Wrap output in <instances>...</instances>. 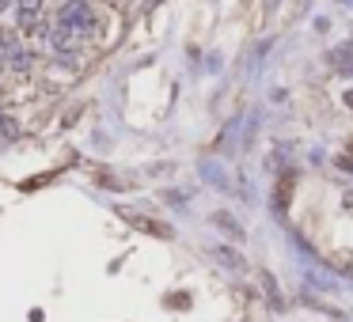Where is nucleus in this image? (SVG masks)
<instances>
[{
	"label": "nucleus",
	"instance_id": "obj_5",
	"mask_svg": "<svg viewBox=\"0 0 353 322\" xmlns=\"http://www.w3.org/2000/svg\"><path fill=\"white\" fill-rule=\"evenodd\" d=\"M213 224H217V228H224V232H228L232 239H243V228H239V224L232 220L228 213H217V216H213Z\"/></svg>",
	"mask_w": 353,
	"mask_h": 322
},
{
	"label": "nucleus",
	"instance_id": "obj_4",
	"mask_svg": "<svg viewBox=\"0 0 353 322\" xmlns=\"http://www.w3.org/2000/svg\"><path fill=\"white\" fill-rule=\"evenodd\" d=\"M213 258L224 265V269H243V258H239L236 250H228V247H213Z\"/></svg>",
	"mask_w": 353,
	"mask_h": 322
},
{
	"label": "nucleus",
	"instance_id": "obj_8",
	"mask_svg": "<svg viewBox=\"0 0 353 322\" xmlns=\"http://www.w3.org/2000/svg\"><path fill=\"white\" fill-rule=\"evenodd\" d=\"M0 137H4V141H16V137H19V125L12 122L8 114H0Z\"/></svg>",
	"mask_w": 353,
	"mask_h": 322
},
{
	"label": "nucleus",
	"instance_id": "obj_9",
	"mask_svg": "<svg viewBox=\"0 0 353 322\" xmlns=\"http://www.w3.org/2000/svg\"><path fill=\"white\" fill-rule=\"evenodd\" d=\"M202 174H206V182H213V186H224V174H221V167H217V163H206V167H202Z\"/></svg>",
	"mask_w": 353,
	"mask_h": 322
},
{
	"label": "nucleus",
	"instance_id": "obj_3",
	"mask_svg": "<svg viewBox=\"0 0 353 322\" xmlns=\"http://www.w3.org/2000/svg\"><path fill=\"white\" fill-rule=\"evenodd\" d=\"M16 8H19V23L34 27V19H38V12H42V0H16Z\"/></svg>",
	"mask_w": 353,
	"mask_h": 322
},
{
	"label": "nucleus",
	"instance_id": "obj_2",
	"mask_svg": "<svg viewBox=\"0 0 353 322\" xmlns=\"http://www.w3.org/2000/svg\"><path fill=\"white\" fill-rule=\"evenodd\" d=\"M49 34V46L58 53H69V50H76V38H73V31L69 27H53V31H46Z\"/></svg>",
	"mask_w": 353,
	"mask_h": 322
},
{
	"label": "nucleus",
	"instance_id": "obj_1",
	"mask_svg": "<svg viewBox=\"0 0 353 322\" xmlns=\"http://www.w3.org/2000/svg\"><path fill=\"white\" fill-rule=\"evenodd\" d=\"M58 27H69V31H91L95 27V12L84 4V0H69L58 12Z\"/></svg>",
	"mask_w": 353,
	"mask_h": 322
},
{
	"label": "nucleus",
	"instance_id": "obj_10",
	"mask_svg": "<svg viewBox=\"0 0 353 322\" xmlns=\"http://www.w3.org/2000/svg\"><path fill=\"white\" fill-rule=\"evenodd\" d=\"M8 4H12V0H0V12H4V8H8Z\"/></svg>",
	"mask_w": 353,
	"mask_h": 322
},
{
	"label": "nucleus",
	"instance_id": "obj_6",
	"mask_svg": "<svg viewBox=\"0 0 353 322\" xmlns=\"http://www.w3.org/2000/svg\"><path fill=\"white\" fill-rule=\"evenodd\" d=\"M345 61H353V42H342L338 50H330V65L334 68H342Z\"/></svg>",
	"mask_w": 353,
	"mask_h": 322
},
{
	"label": "nucleus",
	"instance_id": "obj_7",
	"mask_svg": "<svg viewBox=\"0 0 353 322\" xmlns=\"http://www.w3.org/2000/svg\"><path fill=\"white\" fill-rule=\"evenodd\" d=\"M31 61H34V57H31L27 50H12V53H8V65L19 68V72H27V68H31Z\"/></svg>",
	"mask_w": 353,
	"mask_h": 322
},
{
	"label": "nucleus",
	"instance_id": "obj_11",
	"mask_svg": "<svg viewBox=\"0 0 353 322\" xmlns=\"http://www.w3.org/2000/svg\"><path fill=\"white\" fill-rule=\"evenodd\" d=\"M4 65H8V61H4V57H0V76H4Z\"/></svg>",
	"mask_w": 353,
	"mask_h": 322
}]
</instances>
